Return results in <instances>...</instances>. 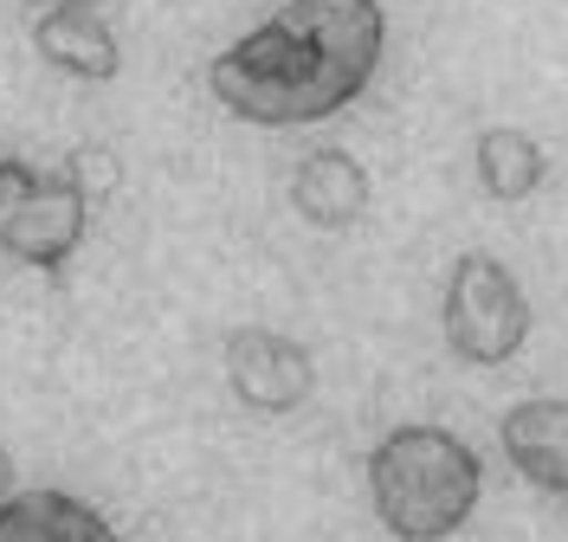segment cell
<instances>
[{
    "instance_id": "cell-12",
    "label": "cell",
    "mask_w": 568,
    "mask_h": 542,
    "mask_svg": "<svg viewBox=\"0 0 568 542\" xmlns=\"http://www.w3.org/2000/svg\"><path fill=\"white\" fill-rule=\"evenodd\" d=\"M33 7H104V0H33Z\"/></svg>"
},
{
    "instance_id": "cell-8",
    "label": "cell",
    "mask_w": 568,
    "mask_h": 542,
    "mask_svg": "<svg viewBox=\"0 0 568 542\" xmlns=\"http://www.w3.org/2000/svg\"><path fill=\"white\" fill-rule=\"evenodd\" d=\"M33 45H39L45 65L84 78V84H104V78H116V65H123L116 33L98 20V7H45L39 27H33Z\"/></svg>"
},
{
    "instance_id": "cell-7",
    "label": "cell",
    "mask_w": 568,
    "mask_h": 542,
    "mask_svg": "<svg viewBox=\"0 0 568 542\" xmlns=\"http://www.w3.org/2000/svg\"><path fill=\"white\" fill-rule=\"evenodd\" d=\"M291 207L311 219V226H323V233L355 226V219L368 214V175H362V162L343 155V149L304 155L297 175H291Z\"/></svg>"
},
{
    "instance_id": "cell-3",
    "label": "cell",
    "mask_w": 568,
    "mask_h": 542,
    "mask_svg": "<svg viewBox=\"0 0 568 542\" xmlns=\"http://www.w3.org/2000/svg\"><path fill=\"white\" fill-rule=\"evenodd\" d=\"M91 219V194L78 187L71 168H33L27 155H0V253L59 272Z\"/></svg>"
},
{
    "instance_id": "cell-11",
    "label": "cell",
    "mask_w": 568,
    "mask_h": 542,
    "mask_svg": "<svg viewBox=\"0 0 568 542\" xmlns=\"http://www.w3.org/2000/svg\"><path fill=\"white\" fill-rule=\"evenodd\" d=\"M7 498H13V459L0 452V504H7Z\"/></svg>"
},
{
    "instance_id": "cell-1",
    "label": "cell",
    "mask_w": 568,
    "mask_h": 542,
    "mask_svg": "<svg viewBox=\"0 0 568 542\" xmlns=\"http://www.w3.org/2000/svg\"><path fill=\"white\" fill-rule=\"evenodd\" d=\"M382 0H291L207 65L213 98L265 130L349 110L382 65Z\"/></svg>"
},
{
    "instance_id": "cell-10",
    "label": "cell",
    "mask_w": 568,
    "mask_h": 542,
    "mask_svg": "<svg viewBox=\"0 0 568 542\" xmlns=\"http://www.w3.org/2000/svg\"><path fill=\"white\" fill-rule=\"evenodd\" d=\"M471 162H478V181H485L491 201H530L542 187V175H549V155L536 149V136L504 130V123L471 143Z\"/></svg>"
},
{
    "instance_id": "cell-6",
    "label": "cell",
    "mask_w": 568,
    "mask_h": 542,
    "mask_svg": "<svg viewBox=\"0 0 568 542\" xmlns=\"http://www.w3.org/2000/svg\"><path fill=\"white\" fill-rule=\"evenodd\" d=\"M504 459L530 478L536 491L562 498L568 484V407L556 395H536V400H517L504 413Z\"/></svg>"
},
{
    "instance_id": "cell-2",
    "label": "cell",
    "mask_w": 568,
    "mask_h": 542,
    "mask_svg": "<svg viewBox=\"0 0 568 542\" xmlns=\"http://www.w3.org/2000/svg\"><path fill=\"white\" fill-rule=\"evenodd\" d=\"M485 491V466L446 427H394L368 452V498L375 517L400 542H446L471 523Z\"/></svg>"
},
{
    "instance_id": "cell-5",
    "label": "cell",
    "mask_w": 568,
    "mask_h": 542,
    "mask_svg": "<svg viewBox=\"0 0 568 542\" xmlns=\"http://www.w3.org/2000/svg\"><path fill=\"white\" fill-rule=\"evenodd\" d=\"M226 381L252 413H297L317 388V361L297 336L265 324H246L226 336Z\"/></svg>"
},
{
    "instance_id": "cell-9",
    "label": "cell",
    "mask_w": 568,
    "mask_h": 542,
    "mask_svg": "<svg viewBox=\"0 0 568 542\" xmlns=\"http://www.w3.org/2000/svg\"><path fill=\"white\" fill-rule=\"evenodd\" d=\"M0 542H123L71 491H13L0 504Z\"/></svg>"
},
{
    "instance_id": "cell-4",
    "label": "cell",
    "mask_w": 568,
    "mask_h": 542,
    "mask_svg": "<svg viewBox=\"0 0 568 542\" xmlns=\"http://www.w3.org/2000/svg\"><path fill=\"white\" fill-rule=\"evenodd\" d=\"M446 342L459 361H478V368H497L524 349L530 336V297L510 278V265L491 253H465L446 278Z\"/></svg>"
}]
</instances>
